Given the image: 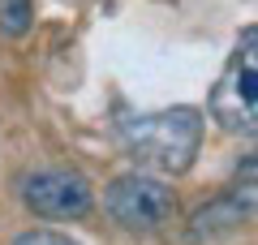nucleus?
Returning a JSON list of instances; mask_svg holds the SVG:
<instances>
[{"label":"nucleus","mask_w":258,"mask_h":245,"mask_svg":"<svg viewBox=\"0 0 258 245\" xmlns=\"http://www.w3.org/2000/svg\"><path fill=\"white\" fill-rule=\"evenodd\" d=\"M116 138L138 168L181 176L194 163L198 146H203V112L198 108H164V112L125 116L116 125Z\"/></svg>","instance_id":"1"},{"label":"nucleus","mask_w":258,"mask_h":245,"mask_svg":"<svg viewBox=\"0 0 258 245\" xmlns=\"http://www.w3.org/2000/svg\"><path fill=\"white\" fill-rule=\"evenodd\" d=\"M211 120L232 138L258 134V26H245L207 99Z\"/></svg>","instance_id":"2"},{"label":"nucleus","mask_w":258,"mask_h":245,"mask_svg":"<svg viewBox=\"0 0 258 245\" xmlns=\"http://www.w3.org/2000/svg\"><path fill=\"white\" fill-rule=\"evenodd\" d=\"M103 207H108L112 224H120L125 232L147 236V232H159L164 224H172L176 194L151 172H125V176H116L108 185Z\"/></svg>","instance_id":"3"},{"label":"nucleus","mask_w":258,"mask_h":245,"mask_svg":"<svg viewBox=\"0 0 258 245\" xmlns=\"http://www.w3.org/2000/svg\"><path fill=\"white\" fill-rule=\"evenodd\" d=\"M237 224H258V151L245 155L232 168L224 194L194 215L189 232H194V241H203V236H220V232H228Z\"/></svg>","instance_id":"4"},{"label":"nucleus","mask_w":258,"mask_h":245,"mask_svg":"<svg viewBox=\"0 0 258 245\" xmlns=\"http://www.w3.org/2000/svg\"><path fill=\"white\" fill-rule=\"evenodd\" d=\"M22 202L39 219H82L91 211V185L82 172L69 168H43L22 181Z\"/></svg>","instance_id":"5"},{"label":"nucleus","mask_w":258,"mask_h":245,"mask_svg":"<svg viewBox=\"0 0 258 245\" xmlns=\"http://www.w3.org/2000/svg\"><path fill=\"white\" fill-rule=\"evenodd\" d=\"M30 26V0H0V30L5 35H26Z\"/></svg>","instance_id":"6"},{"label":"nucleus","mask_w":258,"mask_h":245,"mask_svg":"<svg viewBox=\"0 0 258 245\" xmlns=\"http://www.w3.org/2000/svg\"><path fill=\"white\" fill-rule=\"evenodd\" d=\"M13 245H78V241L64 236V232H52V228H30V232H22Z\"/></svg>","instance_id":"7"}]
</instances>
